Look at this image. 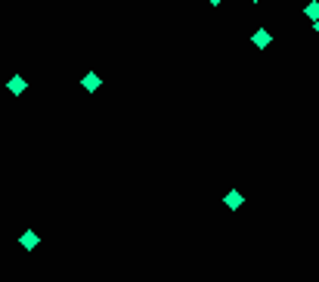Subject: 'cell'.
Wrapping results in <instances>:
<instances>
[{"label": "cell", "mask_w": 319, "mask_h": 282, "mask_svg": "<svg viewBox=\"0 0 319 282\" xmlns=\"http://www.w3.org/2000/svg\"><path fill=\"white\" fill-rule=\"evenodd\" d=\"M208 4H211V7H220V4H223V0H208Z\"/></svg>", "instance_id": "obj_7"}, {"label": "cell", "mask_w": 319, "mask_h": 282, "mask_svg": "<svg viewBox=\"0 0 319 282\" xmlns=\"http://www.w3.org/2000/svg\"><path fill=\"white\" fill-rule=\"evenodd\" d=\"M313 28H316V34H319V19H316V22H313Z\"/></svg>", "instance_id": "obj_8"}, {"label": "cell", "mask_w": 319, "mask_h": 282, "mask_svg": "<svg viewBox=\"0 0 319 282\" xmlns=\"http://www.w3.org/2000/svg\"><path fill=\"white\" fill-rule=\"evenodd\" d=\"M19 242H22V248H28V251H31L41 239H37V233H34V229H28V233H22V239H19Z\"/></svg>", "instance_id": "obj_4"}, {"label": "cell", "mask_w": 319, "mask_h": 282, "mask_svg": "<svg viewBox=\"0 0 319 282\" xmlns=\"http://www.w3.org/2000/svg\"><path fill=\"white\" fill-rule=\"evenodd\" d=\"M251 44H254V47H257V50H267V47H270V44H273V34H270V31H267V28H257V31H254V34H251Z\"/></svg>", "instance_id": "obj_1"}, {"label": "cell", "mask_w": 319, "mask_h": 282, "mask_svg": "<svg viewBox=\"0 0 319 282\" xmlns=\"http://www.w3.org/2000/svg\"><path fill=\"white\" fill-rule=\"evenodd\" d=\"M223 201H226V205L235 211V208H242V201H245V198H242V192H235V189H232V192H226V198H223Z\"/></svg>", "instance_id": "obj_5"}, {"label": "cell", "mask_w": 319, "mask_h": 282, "mask_svg": "<svg viewBox=\"0 0 319 282\" xmlns=\"http://www.w3.org/2000/svg\"><path fill=\"white\" fill-rule=\"evenodd\" d=\"M81 87H84V90H87V93H96V90H99V87H102V78H99V74H96V71H87V74H84V78H81Z\"/></svg>", "instance_id": "obj_2"}, {"label": "cell", "mask_w": 319, "mask_h": 282, "mask_svg": "<svg viewBox=\"0 0 319 282\" xmlns=\"http://www.w3.org/2000/svg\"><path fill=\"white\" fill-rule=\"evenodd\" d=\"M251 4H260V0H251Z\"/></svg>", "instance_id": "obj_9"}, {"label": "cell", "mask_w": 319, "mask_h": 282, "mask_svg": "<svg viewBox=\"0 0 319 282\" xmlns=\"http://www.w3.org/2000/svg\"><path fill=\"white\" fill-rule=\"evenodd\" d=\"M304 16H307L310 22H316V19H319V0H310V4L304 7Z\"/></svg>", "instance_id": "obj_6"}, {"label": "cell", "mask_w": 319, "mask_h": 282, "mask_svg": "<svg viewBox=\"0 0 319 282\" xmlns=\"http://www.w3.org/2000/svg\"><path fill=\"white\" fill-rule=\"evenodd\" d=\"M7 87H10V93H13V96H22V93L28 90V81H25L22 74H13V78H10V84H7Z\"/></svg>", "instance_id": "obj_3"}]
</instances>
